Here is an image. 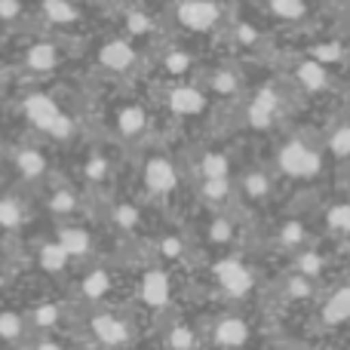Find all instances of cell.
Returning <instances> with one entry per match:
<instances>
[{"label": "cell", "mask_w": 350, "mask_h": 350, "mask_svg": "<svg viewBox=\"0 0 350 350\" xmlns=\"http://www.w3.org/2000/svg\"><path fill=\"white\" fill-rule=\"evenodd\" d=\"M280 170L286 175H295V178H310V175L320 172V157H317V151L292 142L280 151Z\"/></svg>", "instance_id": "6da1fadb"}, {"label": "cell", "mask_w": 350, "mask_h": 350, "mask_svg": "<svg viewBox=\"0 0 350 350\" xmlns=\"http://www.w3.org/2000/svg\"><path fill=\"white\" fill-rule=\"evenodd\" d=\"M74 206H77V200H74L71 191H59V193H53V200H49V209L59 212V215H65V212H74Z\"/></svg>", "instance_id": "83f0119b"}, {"label": "cell", "mask_w": 350, "mask_h": 350, "mask_svg": "<svg viewBox=\"0 0 350 350\" xmlns=\"http://www.w3.org/2000/svg\"><path fill=\"white\" fill-rule=\"evenodd\" d=\"M43 16L53 25H71L77 22V10L71 0H43Z\"/></svg>", "instance_id": "2e32d148"}, {"label": "cell", "mask_w": 350, "mask_h": 350, "mask_svg": "<svg viewBox=\"0 0 350 350\" xmlns=\"http://www.w3.org/2000/svg\"><path fill=\"white\" fill-rule=\"evenodd\" d=\"M126 28L133 31V34H148L154 25H151V18H148L145 12H129V16H126Z\"/></svg>", "instance_id": "1f68e13d"}, {"label": "cell", "mask_w": 350, "mask_h": 350, "mask_svg": "<svg viewBox=\"0 0 350 350\" xmlns=\"http://www.w3.org/2000/svg\"><path fill=\"white\" fill-rule=\"evenodd\" d=\"M209 237H212V240H218V243L230 240V224L224 221V218H218V221H212V230H209Z\"/></svg>", "instance_id": "74e56055"}, {"label": "cell", "mask_w": 350, "mask_h": 350, "mask_svg": "<svg viewBox=\"0 0 350 350\" xmlns=\"http://www.w3.org/2000/svg\"><path fill=\"white\" fill-rule=\"evenodd\" d=\"M271 10L283 18H298L304 16V0H271Z\"/></svg>", "instance_id": "d4e9b609"}, {"label": "cell", "mask_w": 350, "mask_h": 350, "mask_svg": "<svg viewBox=\"0 0 350 350\" xmlns=\"http://www.w3.org/2000/svg\"><path fill=\"white\" fill-rule=\"evenodd\" d=\"M59 243L68 255H86L92 249V240L83 228H62L59 230Z\"/></svg>", "instance_id": "7c38bea8"}, {"label": "cell", "mask_w": 350, "mask_h": 350, "mask_svg": "<svg viewBox=\"0 0 350 350\" xmlns=\"http://www.w3.org/2000/svg\"><path fill=\"white\" fill-rule=\"evenodd\" d=\"M317 59H320V62H335V59H338V46H335V43H332V46H320V49H317Z\"/></svg>", "instance_id": "b9f144b4"}, {"label": "cell", "mask_w": 350, "mask_h": 350, "mask_svg": "<svg viewBox=\"0 0 350 350\" xmlns=\"http://www.w3.org/2000/svg\"><path fill=\"white\" fill-rule=\"evenodd\" d=\"M18 16H22V3L18 0H0V18L3 22H12Z\"/></svg>", "instance_id": "d590c367"}, {"label": "cell", "mask_w": 350, "mask_h": 350, "mask_svg": "<svg viewBox=\"0 0 350 350\" xmlns=\"http://www.w3.org/2000/svg\"><path fill=\"white\" fill-rule=\"evenodd\" d=\"M0 77H3V71H0Z\"/></svg>", "instance_id": "bcb514c9"}, {"label": "cell", "mask_w": 350, "mask_h": 350, "mask_svg": "<svg viewBox=\"0 0 350 350\" xmlns=\"http://www.w3.org/2000/svg\"><path fill=\"white\" fill-rule=\"evenodd\" d=\"M332 151L338 154V157H347L350 154V126H341L338 133L332 135Z\"/></svg>", "instance_id": "d6a6232c"}, {"label": "cell", "mask_w": 350, "mask_h": 350, "mask_svg": "<svg viewBox=\"0 0 350 350\" xmlns=\"http://www.w3.org/2000/svg\"><path fill=\"white\" fill-rule=\"evenodd\" d=\"M240 37H243V40H255V34L246 28V25H243V28H240Z\"/></svg>", "instance_id": "ee69618b"}, {"label": "cell", "mask_w": 350, "mask_h": 350, "mask_svg": "<svg viewBox=\"0 0 350 350\" xmlns=\"http://www.w3.org/2000/svg\"><path fill=\"white\" fill-rule=\"evenodd\" d=\"M329 228L350 230V206H335V209L329 212Z\"/></svg>", "instance_id": "4dcf8cb0"}, {"label": "cell", "mask_w": 350, "mask_h": 350, "mask_svg": "<svg viewBox=\"0 0 350 350\" xmlns=\"http://www.w3.org/2000/svg\"><path fill=\"white\" fill-rule=\"evenodd\" d=\"M203 197L218 203L228 197V178H203Z\"/></svg>", "instance_id": "4316f807"}, {"label": "cell", "mask_w": 350, "mask_h": 350, "mask_svg": "<svg viewBox=\"0 0 350 350\" xmlns=\"http://www.w3.org/2000/svg\"><path fill=\"white\" fill-rule=\"evenodd\" d=\"M37 350H62V347L53 345V341H46V345H37Z\"/></svg>", "instance_id": "f6af8a7d"}, {"label": "cell", "mask_w": 350, "mask_h": 350, "mask_svg": "<svg viewBox=\"0 0 350 350\" xmlns=\"http://www.w3.org/2000/svg\"><path fill=\"white\" fill-rule=\"evenodd\" d=\"M142 301L151 308H163L170 301V277L163 271H148L142 280Z\"/></svg>", "instance_id": "ba28073f"}, {"label": "cell", "mask_w": 350, "mask_h": 350, "mask_svg": "<svg viewBox=\"0 0 350 350\" xmlns=\"http://www.w3.org/2000/svg\"><path fill=\"white\" fill-rule=\"evenodd\" d=\"M289 292H292V295H308V292H310V286L304 283L301 277H295V280H292V283H289Z\"/></svg>", "instance_id": "7bdbcfd3"}, {"label": "cell", "mask_w": 350, "mask_h": 350, "mask_svg": "<svg viewBox=\"0 0 350 350\" xmlns=\"http://www.w3.org/2000/svg\"><path fill=\"white\" fill-rule=\"evenodd\" d=\"M142 178H145V187L151 193H170L172 187H175V166L170 163V160L166 157H151L145 163V175H142Z\"/></svg>", "instance_id": "5b68a950"}, {"label": "cell", "mask_w": 350, "mask_h": 350, "mask_svg": "<svg viewBox=\"0 0 350 350\" xmlns=\"http://www.w3.org/2000/svg\"><path fill=\"white\" fill-rule=\"evenodd\" d=\"M80 292H83V298H92V301L105 298V295L111 292V277H108V271H92V273H86V280L80 283Z\"/></svg>", "instance_id": "e0dca14e"}, {"label": "cell", "mask_w": 350, "mask_h": 350, "mask_svg": "<svg viewBox=\"0 0 350 350\" xmlns=\"http://www.w3.org/2000/svg\"><path fill=\"white\" fill-rule=\"evenodd\" d=\"M166 341H170L172 350H193V345H197V338H193V332L187 326H175Z\"/></svg>", "instance_id": "cb8c5ba5"}, {"label": "cell", "mask_w": 350, "mask_h": 350, "mask_svg": "<svg viewBox=\"0 0 350 350\" xmlns=\"http://www.w3.org/2000/svg\"><path fill=\"white\" fill-rule=\"evenodd\" d=\"M273 111H277V96H273L271 90H261L258 96H255L252 108H249V123H252L255 129H267L273 120Z\"/></svg>", "instance_id": "30bf717a"}, {"label": "cell", "mask_w": 350, "mask_h": 350, "mask_svg": "<svg viewBox=\"0 0 350 350\" xmlns=\"http://www.w3.org/2000/svg\"><path fill=\"white\" fill-rule=\"evenodd\" d=\"M163 255H170V258L181 255V240H175V237H166V240H163Z\"/></svg>", "instance_id": "60d3db41"}, {"label": "cell", "mask_w": 350, "mask_h": 350, "mask_svg": "<svg viewBox=\"0 0 350 350\" xmlns=\"http://www.w3.org/2000/svg\"><path fill=\"white\" fill-rule=\"evenodd\" d=\"M25 117H28L37 129L49 133V129H53V123L62 117V111H59V105H55L49 96H40V92H37V96L25 98Z\"/></svg>", "instance_id": "277c9868"}, {"label": "cell", "mask_w": 350, "mask_h": 350, "mask_svg": "<svg viewBox=\"0 0 350 350\" xmlns=\"http://www.w3.org/2000/svg\"><path fill=\"white\" fill-rule=\"evenodd\" d=\"M86 175H90L92 181L108 178V160H105V157H92L90 163H86Z\"/></svg>", "instance_id": "e575fe53"}, {"label": "cell", "mask_w": 350, "mask_h": 350, "mask_svg": "<svg viewBox=\"0 0 350 350\" xmlns=\"http://www.w3.org/2000/svg\"><path fill=\"white\" fill-rule=\"evenodd\" d=\"M34 323L37 326H55V323H59V308H55V304H40V308L34 310Z\"/></svg>", "instance_id": "f546056e"}, {"label": "cell", "mask_w": 350, "mask_h": 350, "mask_svg": "<svg viewBox=\"0 0 350 350\" xmlns=\"http://www.w3.org/2000/svg\"><path fill=\"white\" fill-rule=\"evenodd\" d=\"M234 77L230 74H215V90L218 92H234Z\"/></svg>", "instance_id": "ab89813d"}, {"label": "cell", "mask_w": 350, "mask_h": 350, "mask_svg": "<svg viewBox=\"0 0 350 350\" xmlns=\"http://www.w3.org/2000/svg\"><path fill=\"white\" fill-rule=\"evenodd\" d=\"M68 258L71 255L62 249V243H46V246L40 249V267L46 273H59V271H65V265H68Z\"/></svg>", "instance_id": "ac0fdd59"}, {"label": "cell", "mask_w": 350, "mask_h": 350, "mask_svg": "<svg viewBox=\"0 0 350 350\" xmlns=\"http://www.w3.org/2000/svg\"><path fill=\"white\" fill-rule=\"evenodd\" d=\"M98 62H102L108 71H126V68H133V62H135V49L129 46L126 40H111L102 46Z\"/></svg>", "instance_id": "52a82bcc"}, {"label": "cell", "mask_w": 350, "mask_h": 350, "mask_svg": "<svg viewBox=\"0 0 350 350\" xmlns=\"http://www.w3.org/2000/svg\"><path fill=\"white\" fill-rule=\"evenodd\" d=\"M139 218H142V215H139V209H135L133 203H120V206L114 209V221L120 224V228H126V230H133L135 224H139Z\"/></svg>", "instance_id": "484cf974"}, {"label": "cell", "mask_w": 350, "mask_h": 350, "mask_svg": "<svg viewBox=\"0 0 350 350\" xmlns=\"http://www.w3.org/2000/svg\"><path fill=\"white\" fill-rule=\"evenodd\" d=\"M166 102H170V108L175 111V114H185L187 117V114H200V111H203V105H206V98L200 96L193 86H175Z\"/></svg>", "instance_id": "9c48e42d"}, {"label": "cell", "mask_w": 350, "mask_h": 350, "mask_svg": "<svg viewBox=\"0 0 350 350\" xmlns=\"http://www.w3.org/2000/svg\"><path fill=\"white\" fill-rule=\"evenodd\" d=\"M16 166L25 178H40V175L46 172V157H43L40 151H34V148H22V151L16 154Z\"/></svg>", "instance_id": "4fadbf2b"}, {"label": "cell", "mask_w": 350, "mask_h": 350, "mask_svg": "<svg viewBox=\"0 0 350 350\" xmlns=\"http://www.w3.org/2000/svg\"><path fill=\"white\" fill-rule=\"evenodd\" d=\"M267 187H271V185H267V178H265V175H261V172L246 175V193H249V197L261 200V197H265V193H267Z\"/></svg>", "instance_id": "f1b7e54d"}, {"label": "cell", "mask_w": 350, "mask_h": 350, "mask_svg": "<svg viewBox=\"0 0 350 350\" xmlns=\"http://www.w3.org/2000/svg\"><path fill=\"white\" fill-rule=\"evenodd\" d=\"M221 10L212 0H181L178 3V22L191 31H209L218 22Z\"/></svg>", "instance_id": "7a4b0ae2"}, {"label": "cell", "mask_w": 350, "mask_h": 350, "mask_svg": "<svg viewBox=\"0 0 350 350\" xmlns=\"http://www.w3.org/2000/svg\"><path fill=\"white\" fill-rule=\"evenodd\" d=\"M187 65H191V59H187L185 53H170V55H166V71L175 74V77H178V74H185Z\"/></svg>", "instance_id": "836d02e7"}, {"label": "cell", "mask_w": 350, "mask_h": 350, "mask_svg": "<svg viewBox=\"0 0 350 350\" xmlns=\"http://www.w3.org/2000/svg\"><path fill=\"white\" fill-rule=\"evenodd\" d=\"M0 338H3V341L22 338V317L3 310V314H0Z\"/></svg>", "instance_id": "603a6c76"}, {"label": "cell", "mask_w": 350, "mask_h": 350, "mask_svg": "<svg viewBox=\"0 0 350 350\" xmlns=\"http://www.w3.org/2000/svg\"><path fill=\"white\" fill-rule=\"evenodd\" d=\"M246 338H249V329H246V323L237 320V317L221 320L218 323V329H215V341L221 347H243L246 345Z\"/></svg>", "instance_id": "8fae6325"}, {"label": "cell", "mask_w": 350, "mask_h": 350, "mask_svg": "<svg viewBox=\"0 0 350 350\" xmlns=\"http://www.w3.org/2000/svg\"><path fill=\"white\" fill-rule=\"evenodd\" d=\"M323 320L326 323H345L350 320V289H338L332 298H329V304L323 308Z\"/></svg>", "instance_id": "9a60e30c"}, {"label": "cell", "mask_w": 350, "mask_h": 350, "mask_svg": "<svg viewBox=\"0 0 350 350\" xmlns=\"http://www.w3.org/2000/svg\"><path fill=\"white\" fill-rule=\"evenodd\" d=\"M145 126H148V114L139 105H126V108L117 114V129H120L123 135H139Z\"/></svg>", "instance_id": "5bb4252c"}, {"label": "cell", "mask_w": 350, "mask_h": 350, "mask_svg": "<svg viewBox=\"0 0 350 350\" xmlns=\"http://www.w3.org/2000/svg\"><path fill=\"white\" fill-rule=\"evenodd\" d=\"M215 277H218V283H221V289L228 292V295H246V292L252 289V273H249L240 261H230V258L218 261Z\"/></svg>", "instance_id": "3957f363"}, {"label": "cell", "mask_w": 350, "mask_h": 350, "mask_svg": "<svg viewBox=\"0 0 350 350\" xmlns=\"http://www.w3.org/2000/svg\"><path fill=\"white\" fill-rule=\"evenodd\" d=\"M298 267H301V273H317L320 271V258H317V255H304V258L298 261Z\"/></svg>", "instance_id": "f35d334b"}, {"label": "cell", "mask_w": 350, "mask_h": 350, "mask_svg": "<svg viewBox=\"0 0 350 350\" xmlns=\"http://www.w3.org/2000/svg\"><path fill=\"white\" fill-rule=\"evenodd\" d=\"M0 283H3V280H0Z\"/></svg>", "instance_id": "7dc6e473"}, {"label": "cell", "mask_w": 350, "mask_h": 350, "mask_svg": "<svg viewBox=\"0 0 350 350\" xmlns=\"http://www.w3.org/2000/svg\"><path fill=\"white\" fill-rule=\"evenodd\" d=\"M200 172H203V178H228V157L224 154H206Z\"/></svg>", "instance_id": "44dd1931"}, {"label": "cell", "mask_w": 350, "mask_h": 350, "mask_svg": "<svg viewBox=\"0 0 350 350\" xmlns=\"http://www.w3.org/2000/svg\"><path fill=\"white\" fill-rule=\"evenodd\" d=\"M298 77H301V83L308 86V90H323V86H326V71H323L317 62H308V65L298 68Z\"/></svg>", "instance_id": "7402d4cb"}, {"label": "cell", "mask_w": 350, "mask_h": 350, "mask_svg": "<svg viewBox=\"0 0 350 350\" xmlns=\"http://www.w3.org/2000/svg\"><path fill=\"white\" fill-rule=\"evenodd\" d=\"M55 62H59V53L49 43H37L28 49V68H34V71H53Z\"/></svg>", "instance_id": "d6986e66"}, {"label": "cell", "mask_w": 350, "mask_h": 350, "mask_svg": "<svg viewBox=\"0 0 350 350\" xmlns=\"http://www.w3.org/2000/svg\"><path fill=\"white\" fill-rule=\"evenodd\" d=\"M92 335H96L105 347H120V345H126L129 329H126V323H123L120 317L102 314V317H96V320H92Z\"/></svg>", "instance_id": "8992f818"}, {"label": "cell", "mask_w": 350, "mask_h": 350, "mask_svg": "<svg viewBox=\"0 0 350 350\" xmlns=\"http://www.w3.org/2000/svg\"><path fill=\"white\" fill-rule=\"evenodd\" d=\"M304 240V230H301V224L298 221H289L283 228V243H289V246H295V243H301Z\"/></svg>", "instance_id": "8d00e7d4"}, {"label": "cell", "mask_w": 350, "mask_h": 350, "mask_svg": "<svg viewBox=\"0 0 350 350\" xmlns=\"http://www.w3.org/2000/svg\"><path fill=\"white\" fill-rule=\"evenodd\" d=\"M22 218H25V212H22V206L16 203V200H0V228H6V230H16L18 224H22Z\"/></svg>", "instance_id": "ffe728a7"}]
</instances>
